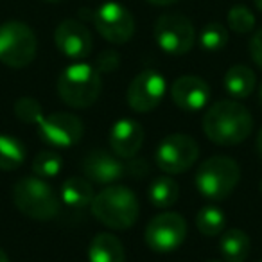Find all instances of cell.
Returning <instances> with one entry per match:
<instances>
[{"label": "cell", "instance_id": "11", "mask_svg": "<svg viewBox=\"0 0 262 262\" xmlns=\"http://www.w3.org/2000/svg\"><path fill=\"white\" fill-rule=\"evenodd\" d=\"M40 137L56 149H65L72 147L83 139V122L79 117L72 113L56 112L51 115H43L38 122Z\"/></svg>", "mask_w": 262, "mask_h": 262}, {"label": "cell", "instance_id": "8", "mask_svg": "<svg viewBox=\"0 0 262 262\" xmlns=\"http://www.w3.org/2000/svg\"><path fill=\"white\" fill-rule=\"evenodd\" d=\"M200 147L192 137L174 133L165 137L157 149V164L167 174H182L196 164Z\"/></svg>", "mask_w": 262, "mask_h": 262}, {"label": "cell", "instance_id": "17", "mask_svg": "<svg viewBox=\"0 0 262 262\" xmlns=\"http://www.w3.org/2000/svg\"><path fill=\"white\" fill-rule=\"evenodd\" d=\"M88 262H126V253L119 237L108 232L97 233L88 246Z\"/></svg>", "mask_w": 262, "mask_h": 262}, {"label": "cell", "instance_id": "33", "mask_svg": "<svg viewBox=\"0 0 262 262\" xmlns=\"http://www.w3.org/2000/svg\"><path fill=\"white\" fill-rule=\"evenodd\" d=\"M0 262H9V258H8V255H6L4 250H0Z\"/></svg>", "mask_w": 262, "mask_h": 262}, {"label": "cell", "instance_id": "23", "mask_svg": "<svg viewBox=\"0 0 262 262\" xmlns=\"http://www.w3.org/2000/svg\"><path fill=\"white\" fill-rule=\"evenodd\" d=\"M196 226L205 237H217L221 235L226 226V215L221 208L214 207V205H207L198 212Z\"/></svg>", "mask_w": 262, "mask_h": 262}, {"label": "cell", "instance_id": "5", "mask_svg": "<svg viewBox=\"0 0 262 262\" xmlns=\"http://www.w3.org/2000/svg\"><path fill=\"white\" fill-rule=\"evenodd\" d=\"M241 180V169L230 157H212L200 165L196 187L208 200H225L233 192Z\"/></svg>", "mask_w": 262, "mask_h": 262}, {"label": "cell", "instance_id": "6", "mask_svg": "<svg viewBox=\"0 0 262 262\" xmlns=\"http://www.w3.org/2000/svg\"><path fill=\"white\" fill-rule=\"evenodd\" d=\"M38 40L27 24L9 20L0 26V61L11 69H24L36 58Z\"/></svg>", "mask_w": 262, "mask_h": 262}, {"label": "cell", "instance_id": "10", "mask_svg": "<svg viewBox=\"0 0 262 262\" xmlns=\"http://www.w3.org/2000/svg\"><path fill=\"white\" fill-rule=\"evenodd\" d=\"M92 20H94L97 33L110 43H127L135 34L133 15L119 2H104V4H101L95 9Z\"/></svg>", "mask_w": 262, "mask_h": 262}, {"label": "cell", "instance_id": "7", "mask_svg": "<svg viewBox=\"0 0 262 262\" xmlns=\"http://www.w3.org/2000/svg\"><path fill=\"white\" fill-rule=\"evenodd\" d=\"M153 34L158 47L172 56L187 54L196 41V29H194L192 22L178 13L162 15L155 22Z\"/></svg>", "mask_w": 262, "mask_h": 262}, {"label": "cell", "instance_id": "36", "mask_svg": "<svg viewBox=\"0 0 262 262\" xmlns=\"http://www.w3.org/2000/svg\"><path fill=\"white\" fill-rule=\"evenodd\" d=\"M45 2H59V0H45Z\"/></svg>", "mask_w": 262, "mask_h": 262}, {"label": "cell", "instance_id": "34", "mask_svg": "<svg viewBox=\"0 0 262 262\" xmlns=\"http://www.w3.org/2000/svg\"><path fill=\"white\" fill-rule=\"evenodd\" d=\"M255 8H257L258 11L262 13V0H255Z\"/></svg>", "mask_w": 262, "mask_h": 262}, {"label": "cell", "instance_id": "18", "mask_svg": "<svg viewBox=\"0 0 262 262\" xmlns=\"http://www.w3.org/2000/svg\"><path fill=\"white\" fill-rule=\"evenodd\" d=\"M95 194L92 182L83 176L67 178L61 185V200L70 208H86L92 205Z\"/></svg>", "mask_w": 262, "mask_h": 262}, {"label": "cell", "instance_id": "2", "mask_svg": "<svg viewBox=\"0 0 262 262\" xmlns=\"http://www.w3.org/2000/svg\"><path fill=\"white\" fill-rule=\"evenodd\" d=\"M92 214L97 221L113 230H127L135 225L140 205L135 192L122 185H108L92 201Z\"/></svg>", "mask_w": 262, "mask_h": 262}, {"label": "cell", "instance_id": "12", "mask_svg": "<svg viewBox=\"0 0 262 262\" xmlns=\"http://www.w3.org/2000/svg\"><path fill=\"white\" fill-rule=\"evenodd\" d=\"M165 95V79L157 70H144L137 74L127 88V104L133 112H153Z\"/></svg>", "mask_w": 262, "mask_h": 262}, {"label": "cell", "instance_id": "15", "mask_svg": "<svg viewBox=\"0 0 262 262\" xmlns=\"http://www.w3.org/2000/svg\"><path fill=\"white\" fill-rule=\"evenodd\" d=\"M171 97L180 110L198 112L207 106L210 99V86L207 81L198 76H182L172 84Z\"/></svg>", "mask_w": 262, "mask_h": 262}, {"label": "cell", "instance_id": "9", "mask_svg": "<svg viewBox=\"0 0 262 262\" xmlns=\"http://www.w3.org/2000/svg\"><path fill=\"white\" fill-rule=\"evenodd\" d=\"M187 237V221L176 212H162L146 226V244L157 253H169L182 246Z\"/></svg>", "mask_w": 262, "mask_h": 262}, {"label": "cell", "instance_id": "31", "mask_svg": "<svg viewBox=\"0 0 262 262\" xmlns=\"http://www.w3.org/2000/svg\"><path fill=\"white\" fill-rule=\"evenodd\" d=\"M147 2L155 6H171V4H176L178 0H147Z\"/></svg>", "mask_w": 262, "mask_h": 262}, {"label": "cell", "instance_id": "38", "mask_svg": "<svg viewBox=\"0 0 262 262\" xmlns=\"http://www.w3.org/2000/svg\"><path fill=\"white\" fill-rule=\"evenodd\" d=\"M260 192H262V183H260Z\"/></svg>", "mask_w": 262, "mask_h": 262}, {"label": "cell", "instance_id": "20", "mask_svg": "<svg viewBox=\"0 0 262 262\" xmlns=\"http://www.w3.org/2000/svg\"><path fill=\"white\" fill-rule=\"evenodd\" d=\"M255 84L257 76L246 65H233L225 74V90L235 99L248 97L255 90Z\"/></svg>", "mask_w": 262, "mask_h": 262}, {"label": "cell", "instance_id": "19", "mask_svg": "<svg viewBox=\"0 0 262 262\" xmlns=\"http://www.w3.org/2000/svg\"><path fill=\"white\" fill-rule=\"evenodd\" d=\"M250 237L239 228L226 230L219 239V250L225 262H244L250 255Z\"/></svg>", "mask_w": 262, "mask_h": 262}, {"label": "cell", "instance_id": "3", "mask_svg": "<svg viewBox=\"0 0 262 262\" xmlns=\"http://www.w3.org/2000/svg\"><path fill=\"white\" fill-rule=\"evenodd\" d=\"M101 88V74L88 63H72L58 77V95L70 108L83 110L92 106L97 101Z\"/></svg>", "mask_w": 262, "mask_h": 262}, {"label": "cell", "instance_id": "13", "mask_svg": "<svg viewBox=\"0 0 262 262\" xmlns=\"http://www.w3.org/2000/svg\"><path fill=\"white\" fill-rule=\"evenodd\" d=\"M54 43L63 56L83 59L92 52V34L84 24L77 20H63L54 31Z\"/></svg>", "mask_w": 262, "mask_h": 262}, {"label": "cell", "instance_id": "27", "mask_svg": "<svg viewBox=\"0 0 262 262\" xmlns=\"http://www.w3.org/2000/svg\"><path fill=\"white\" fill-rule=\"evenodd\" d=\"M15 115L24 124H38L43 117L41 104L33 97H20L15 102Z\"/></svg>", "mask_w": 262, "mask_h": 262}, {"label": "cell", "instance_id": "29", "mask_svg": "<svg viewBox=\"0 0 262 262\" xmlns=\"http://www.w3.org/2000/svg\"><path fill=\"white\" fill-rule=\"evenodd\" d=\"M250 54L251 59L255 61V65L262 69V29L257 31L253 34V38L250 40Z\"/></svg>", "mask_w": 262, "mask_h": 262}, {"label": "cell", "instance_id": "39", "mask_svg": "<svg viewBox=\"0 0 262 262\" xmlns=\"http://www.w3.org/2000/svg\"><path fill=\"white\" fill-rule=\"evenodd\" d=\"M258 262H262V260H258Z\"/></svg>", "mask_w": 262, "mask_h": 262}, {"label": "cell", "instance_id": "26", "mask_svg": "<svg viewBox=\"0 0 262 262\" xmlns=\"http://www.w3.org/2000/svg\"><path fill=\"white\" fill-rule=\"evenodd\" d=\"M228 27L237 34H248L255 27V15L246 6H233L226 15Z\"/></svg>", "mask_w": 262, "mask_h": 262}, {"label": "cell", "instance_id": "24", "mask_svg": "<svg viewBox=\"0 0 262 262\" xmlns=\"http://www.w3.org/2000/svg\"><path fill=\"white\" fill-rule=\"evenodd\" d=\"M63 167V158L58 151H41L33 160V172L38 178H56Z\"/></svg>", "mask_w": 262, "mask_h": 262}, {"label": "cell", "instance_id": "35", "mask_svg": "<svg viewBox=\"0 0 262 262\" xmlns=\"http://www.w3.org/2000/svg\"><path fill=\"white\" fill-rule=\"evenodd\" d=\"M258 102L262 104V84H260V92H258Z\"/></svg>", "mask_w": 262, "mask_h": 262}, {"label": "cell", "instance_id": "22", "mask_svg": "<svg viewBox=\"0 0 262 262\" xmlns=\"http://www.w3.org/2000/svg\"><path fill=\"white\" fill-rule=\"evenodd\" d=\"M26 146L18 139L9 135H0V169L15 171L26 162Z\"/></svg>", "mask_w": 262, "mask_h": 262}, {"label": "cell", "instance_id": "14", "mask_svg": "<svg viewBox=\"0 0 262 262\" xmlns=\"http://www.w3.org/2000/svg\"><path fill=\"white\" fill-rule=\"evenodd\" d=\"M83 172L84 178L101 185H112L117 180H120L126 172L122 162L117 158V155H110L108 151L94 149L83 158Z\"/></svg>", "mask_w": 262, "mask_h": 262}, {"label": "cell", "instance_id": "28", "mask_svg": "<svg viewBox=\"0 0 262 262\" xmlns=\"http://www.w3.org/2000/svg\"><path fill=\"white\" fill-rule=\"evenodd\" d=\"M120 63V56L115 51H102L97 56V61H95V69L99 70V74H110L113 70L119 69Z\"/></svg>", "mask_w": 262, "mask_h": 262}, {"label": "cell", "instance_id": "16", "mask_svg": "<svg viewBox=\"0 0 262 262\" xmlns=\"http://www.w3.org/2000/svg\"><path fill=\"white\" fill-rule=\"evenodd\" d=\"M144 139H146L144 127L137 120L120 119L113 124L110 131V147L117 157L133 158L142 149Z\"/></svg>", "mask_w": 262, "mask_h": 262}, {"label": "cell", "instance_id": "21", "mask_svg": "<svg viewBox=\"0 0 262 262\" xmlns=\"http://www.w3.org/2000/svg\"><path fill=\"white\" fill-rule=\"evenodd\" d=\"M180 187L171 176L155 178L149 187V201L157 208H169L178 201Z\"/></svg>", "mask_w": 262, "mask_h": 262}, {"label": "cell", "instance_id": "37", "mask_svg": "<svg viewBox=\"0 0 262 262\" xmlns=\"http://www.w3.org/2000/svg\"><path fill=\"white\" fill-rule=\"evenodd\" d=\"M208 262H223V260H208Z\"/></svg>", "mask_w": 262, "mask_h": 262}, {"label": "cell", "instance_id": "4", "mask_svg": "<svg viewBox=\"0 0 262 262\" xmlns=\"http://www.w3.org/2000/svg\"><path fill=\"white\" fill-rule=\"evenodd\" d=\"M15 207L24 215L36 221H47L59 212V200L52 187L38 176H24L13 187Z\"/></svg>", "mask_w": 262, "mask_h": 262}, {"label": "cell", "instance_id": "25", "mask_svg": "<svg viewBox=\"0 0 262 262\" xmlns=\"http://www.w3.org/2000/svg\"><path fill=\"white\" fill-rule=\"evenodd\" d=\"M228 43V29L219 22H210L201 29L200 33V45L201 49L208 52L221 51Z\"/></svg>", "mask_w": 262, "mask_h": 262}, {"label": "cell", "instance_id": "30", "mask_svg": "<svg viewBox=\"0 0 262 262\" xmlns=\"http://www.w3.org/2000/svg\"><path fill=\"white\" fill-rule=\"evenodd\" d=\"M129 172L133 176H137V178H140V176H144L147 172V164L144 160H135V162H129Z\"/></svg>", "mask_w": 262, "mask_h": 262}, {"label": "cell", "instance_id": "1", "mask_svg": "<svg viewBox=\"0 0 262 262\" xmlns=\"http://www.w3.org/2000/svg\"><path fill=\"white\" fill-rule=\"evenodd\" d=\"M253 117L235 101H217L203 117V131L208 140L219 146H237L250 137Z\"/></svg>", "mask_w": 262, "mask_h": 262}, {"label": "cell", "instance_id": "32", "mask_svg": "<svg viewBox=\"0 0 262 262\" xmlns=\"http://www.w3.org/2000/svg\"><path fill=\"white\" fill-rule=\"evenodd\" d=\"M257 151H258V155H260V158H262V129H260V133L257 135Z\"/></svg>", "mask_w": 262, "mask_h": 262}]
</instances>
